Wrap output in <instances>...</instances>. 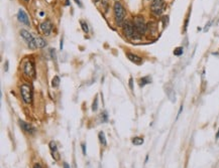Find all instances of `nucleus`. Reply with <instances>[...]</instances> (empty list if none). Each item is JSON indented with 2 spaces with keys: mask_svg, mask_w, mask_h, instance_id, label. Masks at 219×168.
<instances>
[{
  "mask_svg": "<svg viewBox=\"0 0 219 168\" xmlns=\"http://www.w3.org/2000/svg\"><path fill=\"white\" fill-rule=\"evenodd\" d=\"M123 31L125 35L130 39H141V34L137 32V30L134 27L133 23L131 21H125L123 24Z\"/></svg>",
  "mask_w": 219,
  "mask_h": 168,
  "instance_id": "obj_1",
  "label": "nucleus"
},
{
  "mask_svg": "<svg viewBox=\"0 0 219 168\" xmlns=\"http://www.w3.org/2000/svg\"><path fill=\"white\" fill-rule=\"evenodd\" d=\"M114 10V18H115L116 23L118 25H122L125 18V10H124L123 6L121 5L120 2H115L113 6Z\"/></svg>",
  "mask_w": 219,
  "mask_h": 168,
  "instance_id": "obj_2",
  "label": "nucleus"
},
{
  "mask_svg": "<svg viewBox=\"0 0 219 168\" xmlns=\"http://www.w3.org/2000/svg\"><path fill=\"white\" fill-rule=\"evenodd\" d=\"M20 96L25 104H30L32 102V89L29 84H22L20 86Z\"/></svg>",
  "mask_w": 219,
  "mask_h": 168,
  "instance_id": "obj_3",
  "label": "nucleus"
},
{
  "mask_svg": "<svg viewBox=\"0 0 219 168\" xmlns=\"http://www.w3.org/2000/svg\"><path fill=\"white\" fill-rule=\"evenodd\" d=\"M22 71L23 73L29 79H34L35 78V68H34V63L31 60H24L23 65H22Z\"/></svg>",
  "mask_w": 219,
  "mask_h": 168,
  "instance_id": "obj_4",
  "label": "nucleus"
},
{
  "mask_svg": "<svg viewBox=\"0 0 219 168\" xmlns=\"http://www.w3.org/2000/svg\"><path fill=\"white\" fill-rule=\"evenodd\" d=\"M133 25L134 27H136V29L137 30V32H138L139 34H144L147 29V26L146 24V22H144V19L142 18L141 16H136L133 18Z\"/></svg>",
  "mask_w": 219,
  "mask_h": 168,
  "instance_id": "obj_5",
  "label": "nucleus"
},
{
  "mask_svg": "<svg viewBox=\"0 0 219 168\" xmlns=\"http://www.w3.org/2000/svg\"><path fill=\"white\" fill-rule=\"evenodd\" d=\"M165 8V2L163 0H152L151 5V10L155 15L159 16L162 14Z\"/></svg>",
  "mask_w": 219,
  "mask_h": 168,
  "instance_id": "obj_6",
  "label": "nucleus"
},
{
  "mask_svg": "<svg viewBox=\"0 0 219 168\" xmlns=\"http://www.w3.org/2000/svg\"><path fill=\"white\" fill-rule=\"evenodd\" d=\"M20 35L22 36V39L25 40V42L27 43V45L30 48H35V41H34V36H32L29 31L22 29L20 31Z\"/></svg>",
  "mask_w": 219,
  "mask_h": 168,
  "instance_id": "obj_7",
  "label": "nucleus"
},
{
  "mask_svg": "<svg viewBox=\"0 0 219 168\" xmlns=\"http://www.w3.org/2000/svg\"><path fill=\"white\" fill-rule=\"evenodd\" d=\"M19 126H20V128L25 132V133H27V134H34L35 133L34 127L32 125H30V124H29V123H26V122L19 120Z\"/></svg>",
  "mask_w": 219,
  "mask_h": 168,
  "instance_id": "obj_8",
  "label": "nucleus"
},
{
  "mask_svg": "<svg viewBox=\"0 0 219 168\" xmlns=\"http://www.w3.org/2000/svg\"><path fill=\"white\" fill-rule=\"evenodd\" d=\"M40 30H42V32L44 33L45 35H49L51 32H52V29H53V25L52 23L49 21V20H47V21H44L42 24H40Z\"/></svg>",
  "mask_w": 219,
  "mask_h": 168,
  "instance_id": "obj_9",
  "label": "nucleus"
},
{
  "mask_svg": "<svg viewBox=\"0 0 219 168\" xmlns=\"http://www.w3.org/2000/svg\"><path fill=\"white\" fill-rule=\"evenodd\" d=\"M17 18H18V20L20 22H22L23 24L25 25H29L30 24L29 22V16H27V14L25 13V12L23 11L22 9H19L18 10V13H17Z\"/></svg>",
  "mask_w": 219,
  "mask_h": 168,
  "instance_id": "obj_10",
  "label": "nucleus"
},
{
  "mask_svg": "<svg viewBox=\"0 0 219 168\" xmlns=\"http://www.w3.org/2000/svg\"><path fill=\"white\" fill-rule=\"evenodd\" d=\"M126 55H127V57H128V60H130V62L136 63V65H141V63H142V58L139 57H137L136 55H133V53L128 52Z\"/></svg>",
  "mask_w": 219,
  "mask_h": 168,
  "instance_id": "obj_11",
  "label": "nucleus"
},
{
  "mask_svg": "<svg viewBox=\"0 0 219 168\" xmlns=\"http://www.w3.org/2000/svg\"><path fill=\"white\" fill-rule=\"evenodd\" d=\"M34 41H35V47L37 48H42L47 45L45 40L40 36H34Z\"/></svg>",
  "mask_w": 219,
  "mask_h": 168,
  "instance_id": "obj_12",
  "label": "nucleus"
},
{
  "mask_svg": "<svg viewBox=\"0 0 219 168\" xmlns=\"http://www.w3.org/2000/svg\"><path fill=\"white\" fill-rule=\"evenodd\" d=\"M49 146H50L51 152H52V155L55 157L56 159H58L59 155H58V148H57V144H56V142L55 141H51Z\"/></svg>",
  "mask_w": 219,
  "mask_h": 168,
  "instance_id": "obj_13",
  "label": "nucleus"
},
{
  "mask_svg": "<svg viewBox=\"0 0 219 168\" xmlns=\"http://www.w3.org/2000/svg\"><path fill=\"white\" fill-rule=\"evenodd\" d=\"M98 138H99V141H100L101 145H103V146H106V138H105V134H104V132H99L98 134Z\"/></svg>",
  "mask_w": 219,
  "mask_h": 168,
  "instance_id": "obj_14",
  "label": "nucleus"
},
{
  "mask_svg": "<svg viewBox=\"0 0 219 168\" xmlns=\"http://www.w3.org/2000/svg\"><path fill=\"white\" fill-rule=\"evenodd\" d=\"M132 143L134 145H136V146L142 145L144 144V138H141V137H134V138L132 139Z\"/></svg>",
  "mask_w": 219,
  "mask_h": 168,
  "instance_id": "obj_15",
  "label": "nucleus"
},
{
  "mask_svg": "<svg viewBox=\"0 0 219 168\" xmlns=\"http://www.w3.org/2000/svg\"><path fill=\"white\" fill-rule=\"evenodd\" d=\"M152 82V79L149 77H144L142 79H141V83H139V85H141V87H144L147 85V84H149Z\"/></svg>",
  "mask_w": 219,
  "mask_h": 168,
  "instance_id": "obj_16",
  "label": "nucleus"
},
{
  "mask_svg": "<svg viewBox=\"0 0 219 168\" xmlns=\"http://www.w3.org/2000/svg\"><path fill=\"white\" fill-rule=\"evenodd\" d=\"M59 85H60V78H59L58 76H55L52 80V87L54 89H56V88H58Z\"/></svg>",
  "mask_w": 219,
  "mask_h": 168,
  "instance_id": "obj_17",
  "label": "nucleus"
},
{
  "mask_svg": "<svg viewBox=\"0 0 219 168\" xmlns=\"http://www.w3.org/2000/svg\"><path fill=\"white\" fill-rule=\"evenodd\" d=\"M97 110H98V96H96L93 101V104H92V111L95 112Z\"/></svg>",
  "mask_w": 219,
  "mask_h": 168,
  "instance_id": "obj_18",
  "label": "nucleus"
},
{
  "mask_svg": "<svg viewBox=\"0 0 219 168\" xmlns=\"http://www.w3.org/2000/svg\"><path fill=\"white\" fill-rule=\"evenodd\" d=\"M174 55H178V57H179V55H183V47H177V48H175V50H174Z\"/></svg>",
  "mask_w": 219,
  "mask_h": 168,
  "instance_id": "obj_19",
  "label": "nucleus"
},
{
  "mask_svg": "<svg viewBox=\"0 0 219 168\" xmlns=\"http://www.w3.org/2000/svg\"><path fill=\"white\" fill-rule=\"evenodd\" d=\"M80 23H81V26H82L83 31H84V32H88V31H89V29H88V25H87V23H85V22H84L83 20H81Z\"/></svg>",
  "mask_w": 219,
  "mask_h": 168,
  "instance_id": "obj_20",
  "label": "nucleus"
},
{
  "mask_svg": "<svg viewBox=\"0 0 219 168\" xmlns=\"http://www.w3.org/2000/svg\"><path fill=\"white\" fill-rule=\"evenodd\" d=\"M100 119H101V121H102V122H106V121H107L108 120L107 113H106V112H103V113L100 115Z\"/></svg>",
  "mask_w": 219,
  "mask_h": 168,
  "instance_id": "obj_21",
  "label": "nucleus"
},
{
  "mask_svg": "<svg viewBox=\"0 0 219 168\" xmlns=\"http://www.w3.org/2000/svg\"><path fill=\"white\" fill-rule=\"evenodd\" d=\"M129 88H130L131 91H133V79L132 78L129 79Z\"/></svg>",
  "mask_w": 219,
  "mask_h": 168,
  "instance_id": "obj_22",
  "label": "nucleus"
},
{
  "mask_svg": "<svg viewBox=\"0 0 219 168\" xmlns=\"http://www.w3.org/2000/svg\"><path fill=\"white\" fill-rule=\"evenodd\" d=\"M82 151H83V154L86 155V145L85 144H82Z\"/></svg>",
  "mask_w": 219,
  "mask_h": 168,
  "instance_id": "obj_23",
  "label": "nucleus"
},
{
  "mask_svg": "<svg viewBox=\"0 0 219 168\" xmlns=\"http://www.w3.org/2000/svg\"><path fill=\"white\" fill-rule=\"evenodd\" d=\"M75 2H76V3H77L80 7H82V6H83V5H82V2H81V0H75Z\"/></svg>",
  "mask_w": 219,
  "mask_h": 168,
  "instance_id": "obj_24",
  "label": "nucleus"
},
{
  "mask_svg": "<svg viewBox=\"0 0 219 168\" xmlns=\"http://www.w3.org/2000/svg\"><path fill=\"white\" fill-rule=\"evenodd\" d=\"M63 166H64V168H70V165H69L68 163H66V162L63 164Z\"/></svg>",
  "mask_w": 219,
  "mask_h": 168,
  "instance_id": "obj_25",
  "label": "nucleus"
},
{
  "mask_svg": "<svg viewBox=\"0 0 219 168\" xmlns=\"http://www.w3.org/2000/svg\"><path fill=\"white\" fill-rule=\"evenodd\" d=\"M34 168H42V166H40V164H39V163H37V164H34Z\"/></svg>",
  "mask_w": 219,
  "mask_h": 168,
  "instance_id": "obj_26",
  "label": "nucleus"
},
{
  "mask_svg": "<svg viewBox=\"0 0 219 168\" xmlns=\"http://www.w3.org/2000/svg\"><path fill=\"white\" fill-rule=\"evenodd\" d=\"M60 48L62 49L63 48V39H61V45H60Z\"/></svg>",
  "mask_w": 219,
  "mask_h": 168,
  "instance_id": "obj_27",
  "label": "nucleus"
},
{
  "mask_svg": "<svg viewBox=\"0 0 219 168\" xmlns=\"http://www.w3.org/2000/svg\"><path fill=\"white\" fill-rule=\"evenodd\" d=\"M218 138H219V129L217 131V134H216V139H218Z\"/></svg>",
  "mask_w": 219,
  "mask_h": 168,
  "instance_id": "obj_28",
  "label": "nucleus"
},
{
  "mask_svg": "<svg viewBox=\"0 0 219 168\" xmlns=\"http://www.w3.org/2000/svg\"><path fill=\"white\" fill-rule=\"evenodd\" d=\"M93 1H94V2H98L99 0H93Z\"/></svg>",
  "mask_w": 219,
  "mask_h": 168,
  "instance_id": "obj_29",
  "label": "nucleus"
},
{
  "mask_svg": "<svg viewBox=\"0 0 219 168\" xmlns=\"http://www.w3.org/2000/svg\"><path fill=\"white\" fill-rule=\"evenodd\" d=\"M23 1H25V2H27V1H29V0H23Z\"/></svg>",
  "mask_w": 219,
  "mask_h": 168,
  "instance_id": "obj_30",
  "label": "nucleus"
}]
</instances>
